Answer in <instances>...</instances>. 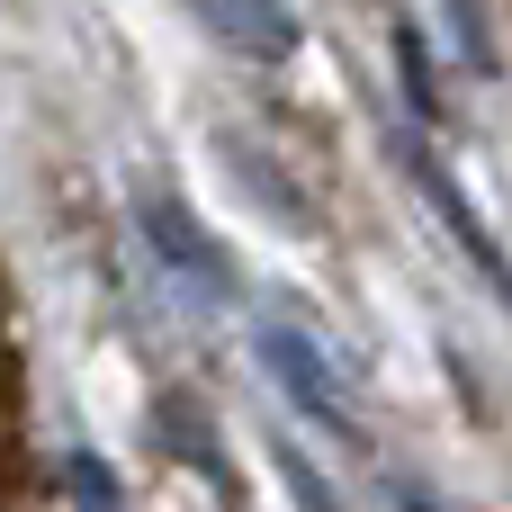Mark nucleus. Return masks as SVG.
I'll return each instance as SVG.
<instances>
[{
	"instance_id": "nucleus-1",
	"label": "nucleus",
	"mask_w": 512,
	"mask_h": 512,
	"mask_svg": "<svg viewBox=\"0 0 512 512\" xmlns=\"http://www.w3.org/2000/svg\"><path fill=\"white\" fill-rule=\"evenodd\" d=\"M405 171H414V189H423V198L441 207V225L459 234V252H468V270H477V279H486V288H495V297L512 306V261H504V243H495V234L477 225V207L459 198V180H450V171H441V162H432L423 144H405Z\"/></svg>"
},
{
	"instance_id": "nucleus-4",
	"label": "nucleus",
	"mask_w": 512,
	"mask_h": 512,
	"mask_svg": "<svg viewBox=\"0 0 512 512\" xmlns=\"http://www.w3.org/2000/svg\"><path fill=\"white\" fill-rule=\"evenodd\" d=\"M198 18H207L234 54H261V63L297 54V9H288V0H198Z\"/></svg>"
},
{
	"instance_id": "nucleus-3",
	"label": "nucleus",
	"mask_w": 512,
	"mask_h": 512,
	"mask_svg": "<svg viewBox=\"0 0 512 512\" xmlns=\"http://www.w3.org/2000/svg\"><path fill=\"white\" fill-rule=\"evenodd\" d=\"M261 369L288 387V405H297V414H315V423H342V387H333L324 351H315L297 324H279V315L261 324Z\"/></svg>"
},
{
	"instance_id": "nucleus-7",
	"label": "nucleus",
	"mask_w": 512,
	"mask_h": 512,
	"mask_svg": "<svg viewBox=\"0 0 512 512\" xmlns=\"http://www.w3.org/2000/svg\"><path fill=\"white\" fill-rule=\"evenodd\" d=\"M396 504H405V512H441V504H423V495H414V486H405V495H396Z\"/></svg>"
},
{
	"instance_id": "nucleus-5",
	"label": "nucleus",
	"mask_w": 512,
	"mask_h": 512,
	"mask_svg": "<svg viewBox=\"0 0 512 512\" xmlns=\"http://www.w3.org/2000/svg\"><path fill=\"white\" fill-rule=\"evenodd\" d=\"M63 477H72V495H81V512H117V486H108V468H99L90 450H72V459H63Z\"/></svg>"
},
{
	"instance_id": "nucleus-6",
	"label": "nucleus",
	"mask_w": 512,
	"mask_h": 512,
	"mask_svg": "<svg viewBox=\"0 0 512 512\" xmlns=\"http://www.w3.org/2000/svg\"><path fill=\"white\" fill-rule=\"evenodd\" d=\"M279 477H288V486H297V504H306V512H333V495H324V486H315V468H306V459H297V450H279Z\"/></svg>"
},
{
	"instance_id": "nucleus-2",
	"label": "nucleus",
	"mask_w": 512,
	"mask_h": 512,
	"mask_svg": "<svg viewBox=\"0 0 512 512\" xmlns=\"http://www.w3.org/2000/svg\"><path fill=\"white\" fill-rule=\"evenodd\" d=\"M144 234H153V252H162L198 297H216V306L234 297V270H225L216 234H207V225H189V207H180V198H162V189H153V198H144Z\"/></svg>"
}]
</instances>
